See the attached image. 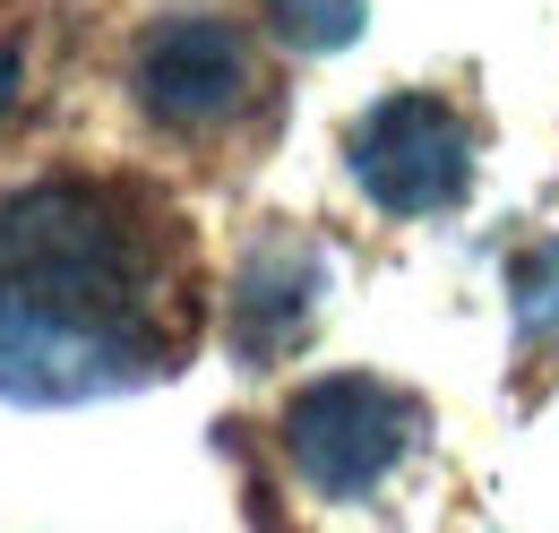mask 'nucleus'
<instances>
[{
    "label": "nucleus",
    "instance_id": "7ed1b4c3",
    "mask_svg": "<svg viewBox=\"0 0 559 533\" xmlns=\"http://www.w3.org/2000/svg\"><path fill=\"white\" fill-rule=\"evenodd\" d=\"M345 173L379 215H448L474 190V130L448 95H379L345 138Z\"/></svg>",
    "mask_w": 559,
    "mask_h": 533
},
{
    "label": "nucleus",
    "instance_id": "423d86ee",
    "mask_svg": "<svg viewBox=\"0 0 559 533\" xmlns=\"http://www.w3.org/2000/svg\"><path fill=\"white\" fill-rule=\"evenodd\" d=\"M508 301H516L525 344H559V241H543L508 266Z\"/></svg>",
    "mask_w": 559,
    "mask_h": 533
},
{
    "label": "nucleus",
    "instance_id": "39448f33",
    "mask_svg": "<svg viewBox=\"0 0 559 533\" xmlns=\"http://www.w3.org/2000/svg\"><path fill=\"white\" fill-rule=\"evenodd\" d=\"M319 310V250L310 241H259L233 275V353L241 362H284Z\"/></svg>",
    "mask_w": 559,
    "mask_h": 533
},
{
    "label": "nucleus",
    "instance_id": "f03ea898",
    "mask_svg": "<svg viewBox=\"0 0 559 533\" xmlns=\"http://www.w3.org/2000/svg\"><path fill=\"white\" fill-rule=\"evenodd\" d=\"M414 439H421V404L396 379L336 370V379H310L284 404V465L319 499H370L414 457Z\"/></svg>",
    "mask_w": 559,
    "mask_h": 533
},
{
    "label": "nucleus",
    "instance_id": "f257e3e1",
    "mask_svg": "<svg viewBox=\"0 0 559 533\" xmlns=\"http://www.w3.org/2000/svg\"><path fill=\"white\" fill-rule=\"evenodd\" d=\"M190 353V241L130 173L0 199V396H112Z\"/></svg>",
    "mask_w": 559,
    "mask_h": 533
},
{
    "label": "nucleus",
    "instance_id": "0eeeda50",
    "mask_svg": "<svg viewBox=\"0 0 559 533\" xmlns=\"http://www.w3.org/2000/svg\"><path fill=\"white\" fill-rule=\"evenodd\" d=\"M276 35L301 52H345L361 35V0H276Z\"/></svg>",
    "mask_w": 559,
    "mask_h": 533
},
{
    "label": "nucleus",
    "instance_id": "20e7f679",
    "mask_svg": "<svg viewBox=\"0 0 559 533\" xmlns=\"http://www.w3.org/2000/svg\"><path fill=\"white\" fill-rule=\"evenodd\" d=\"M130 86H139V104L164 130H224L250 104L259 69H250L241 26H224V17H164V26L139 35Z\"/></svg>",
    "mask_w": 559,
    "mask_h": 533
}]
</instances>
